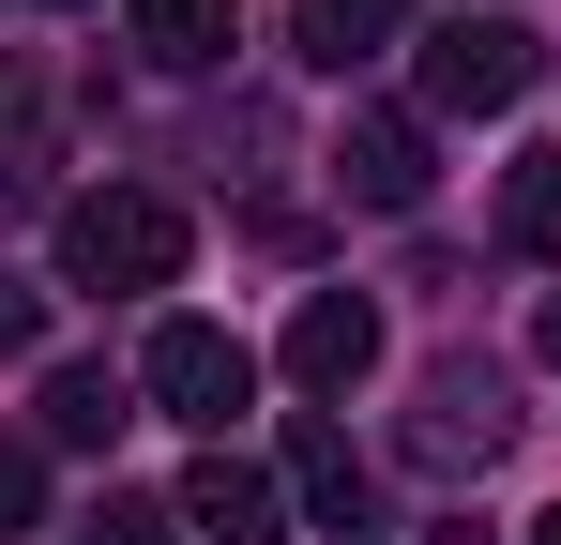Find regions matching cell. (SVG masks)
Listing matches in <instances>:
<instances>
[{
	"mask_svg": "<svg viewBox=\"0 0 561 545\" xmlns=\"http://www.w3.org/2000/svg\"><path fill=\"white\" fill-rule=\"evenodd\" d=\"M531 545H561V515H531Z\"/></svg>",
	"mask_w": 561,
	"mask_h": 545,
	"instance_id": "cell-18",
	"label": "cell"
},
{
	"mask_svg": "<svg viewBox=\"0 0 561 545\" xmlns=\"http://www.w3.org/2000/svg\"><path fill=\"white\" fill-rule=\"evenodd\" d=\"M183 531L197 545H288V469H243V454L213 440L197 485H183Z\"/></svg>",
	"mask_w": 561,
	"mask_h": 545,
	"instance_id": "cell-6",
	"label": "cell"
},
{
	"mask_svg": "<svg viewBox=\"0 0 561 545\" xmlns=\"http://www.w3.org/2000/svg\"><path fill=\"white\" fill-rule=\"evenodd\" d=\"M425 545H485V531H470V515H440V531H425Z\"/></svg>",
	"mask_w": 561,
	"mask_h": 545,
	"instance_id": "cell-17",
	"label": "cell"
},
{
	"mask_svg": "<svg viewBox=\"0 0 561 545\" xmlns=\"http://www.w3.org/2000/svg\"><path fill=\"white\" fill-rule=\"evenodd\" d=\"M410 77H425V121H501V106H531V77H547V46H531L516 15H440Z\"/></svg>",
	"mask_w": 561,
	"mask_h": 545,
	"instance_id": "cell-2",
	"label": "cell"
},
{
	"mask_svg": "<svg viewBox=\"0 0 561 545\" xmlns=\"http://www.w3.org/2000/svg\"><path fill=\"white\" fill-rule=\"evenodd\" d=\"M77 545H183V500H122L106 485L92 515H77Z\"/></svg>",
	"mask_w": 561,
	"mask_h": 545,
	"instance_id": "cell-13",
	"label": "cell"
},
{
	"mask_svg": "<svg viewBox=\"0 0 561 545\" xmlns=\"http://www.w3.org/2000/svg\"><path fill=\"white\" fill-rule=\"evenodd\" d=\"M531 349H547V363H561V288H547V318H531Z\"/></svg>",
	"mask_w": 561,
	"mask_h": 545,
	"instance_id": "cell-16",
	"label": "cell"
},
{
	"mask_svg": "<svg viewBox=\"0 0 561 545\" xmlns=\"http://www.w3.org/2000/svg\"><path fill=\"white\" fill-rule=\"evenodd\" d=\"M46 349V288H15V272H0V363H31Z\"/></svg>",
	"mask_w": 561,
	"mask_h": 545,
	"instance_id": "cell-15",
	"label": "cell"
},
{
	"mask_svg": "<svg viewBox=\"0 0 561 545\" xmlns=\"http://www.w3.org/2000/svg\"><path fill=\"white\" fill-rule=\"evenodd\" d=\"M501 243H516V258H547V272H561V152H531V167L501 182Z\"/></svg>",
	"mask_w": 561,
	"mask_h": 545,
	"instance_id": "cell-12",
	"label": "cell"
},
{
	"mask_svg": "<svg viewBox=\"0 0 561 545\" xmlns=\"http://www.w3.org/2000/svg\"><path fill=\"white\" fill-rule=\"evenodd\" d=\"M31 515H46V454L0 440V531H31Z\"/></svg>",
	"mask_w": 561,
	"mask_h": 545,
	"instance_id": "cell-14",
	"label": "cell"
},
{
	"mask_svg": "<svg viewBox=\"0 0 561 545\" xmlns=\"http://www.w3.org/2000/svg\"><path fill=\"white\" fill-rule=\"evenodd\" d=\"M122 31H137V61H152V77H213V61L243 46V15H228V0H122Z\"/></svg>",
	"mask_w": 561,
	"mask_h": 545,
	"instance_id": "cell-9",
	"label": "cell"
},
{
	"mask_svg": "<svg viewBox=\"0 0 561 545\" xmlns=\"http://www.w3.org/2000/svg\"><path fill=\"white\" fill-rule=\"evenodd\" d=\"M410 31V0H288V61H319V77H350Z\"/></svg>",
	"mask_w": 561,
	"mask_h": 545,
	"instance_id": "cell-10",
	"label": "cell"
},
{
	"mask_svg": "<svg viewBox=\"0 0 561 545\" xmlns=\"http://www.w3.org/2000/svg\"><path fill=\"white\" fill-rule=\"evenodd\" d=\"M274 363H288V394H350V379L379 363V303H365V288H304Z\"/></svg>",
	"mask_w": 561,
	"mask_h": 545,
	"instance_id": "cell-5",
	"label": "cell"
},
{
	"mask_svg": "<svg viewBox=\"0 0 561 545\" xmlns=\"http://www.w3.org/2000/svg\"><path fill=\"white\" fill-rule=\"evenodd\" d=\"M46 15H77V0H46Z\"/></svg>",
	"mask_w": 561,
	"mask_h": 545,
	"instance_id": "cell-19",
	"label": "cell"
},
{
	"mask_svg": "<svg viewBox=\"0 0 561 545\" xmlns=\"http://www.w3.org/2000/svg\"><path fill=\"white\" fill-rule=\"evenodd\" d=\"M137 394H152L168 425H197V440H228V425H243V394H259V349H243L228 318H152Z\"/></svg>",
	"mask_w": 561,
	"mask_h": 545,
	"instance_id": "cell-3",
	"label": "cell"
},
{
	"mask_svg": "<svg viewBox=\"0 0 561 545\" xmlns=\"http://www.w3.org/2000/svg\"><path fill=\"white\" fill-rule=\"evenodd\" d=\"M501 440H516V379H501V363L440 349L425 379H410V454H425V469H485Z\"/></svg>",
	"mask_w": 561,
	"mask_h": 545,
	"instance_id": "cell-4",
	"label": "cell"
},
{
	"mask_svg": "<svg viewBox=\"0 0 561 545\" xmlns=\"http://www.w3.org/2000/svg\"><path fill=\"white\" fill-rule=\"evenodd\" d=\"M288 500H304L334 545H365V454H350V425H319V409L288 425Z\"/></svg>",
	"mask_w": 561,
	"mask_h": 545,
	"instance_id": "cell-8",
	"label": "cell"
},
{
	"mask_svg": "<svg viewBox=\"0 0 561 545\" xmlns=\"http://www.w3.org/2000/svg\"><path fill=\"white\" fill-rule=\"evenodd\" d=\"M122 425H137V409H122V379H106V363H61V379H46V440H77V454H106V440H122Z\"/></svg>",
	"mask_w": 561,
	"mask_h": 545,
	"instance_id": "cell-11",
	"label": "cell"
},
{
	"mask_svg": "<svg viewBox=\"0 0 561 545\" xmlns=\"http://www.w3.org/2000/svg\"><path fill=\"white\" fill-rule=\"evenodd\" d=\"M183 258H197L183 197H152V182L61 197V272H77V288H183Z\"/></svg>",
	"mask_w": 561,
	"mask_h": 545,
	"instance_id": "cell-1",
	"label": "cell"
},
{
	"mask_svg": "<svg viewBox=\"0 0 561 545\" xmlns=\"http://www.w3.org/2000/svg\"><path fill=\"white\" fill-rule=\"evenodd\" d=\"M334 182H350V212H410L425 197V106H365L334 137Z\"/></svg>",
	"mask_w": 561,
	"mask_h": 545,
	"instance_id": "cell-7",
	"label": "cell"
}]
</instances>
